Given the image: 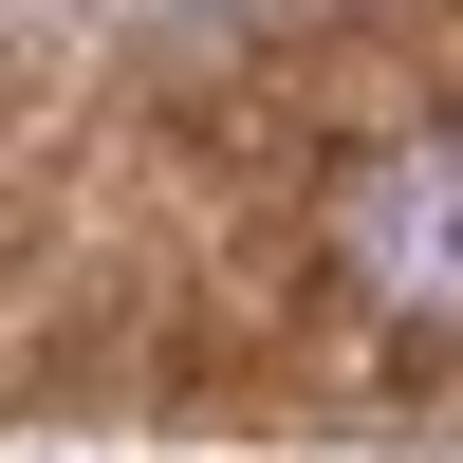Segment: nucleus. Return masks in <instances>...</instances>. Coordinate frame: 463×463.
Segmentation results:
<instances>
[{"instance_id":"1","label":"nucleus","mask_w":463,"mask_h":463,"mask_svg":"<svg viewBox=\"0 0 463 463\" xmlns=\"http://www.w3.org/2000/svg\"><path fill=\"white\" fill-rule=\"evenodd\" d=\"M334 279L390 334H463V130H408L334 185Z\"/></svg>"}]
</instances>
